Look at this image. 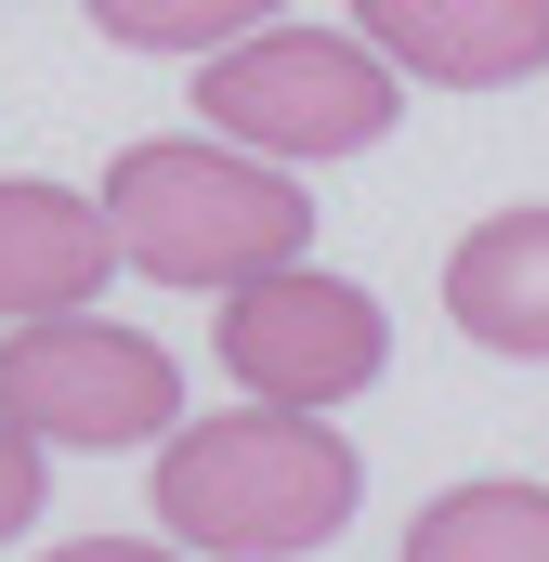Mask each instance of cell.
Returning <instances> with one entry per match:
<instances>
[{
    "mask_svg": "<svg viewBox=\"0 0 549 562\" xmlns=\"http://www.w3.org/2000/svg\"><path fill=\"white\" fill-rule=\"evenodd\" d=\"M354 445L327 431V406H223V419L157 431V537H183L197 562H301L354 524Z\"/></svg>",
    "mask_w": 549,
    "mask_h": 562,
    "instance_id": "6da1fadb",
    "label": "cell"
},
{
    "mask_svg": "<svg viewBox=\"0 0 549 562\" xmlns=\"http://www.w3.org/2000/svg\"><path fill=\"white\" fill-rule=\"evenodd\" d=\"M105 223H119V262H144L157 288H236L314 249V196L288 183V157H249L223 132L132 144L105 170Z\"/></svg>",
    "mask_w": 549,
    "mask_h": 562,
    "instance_id": "7a4b0ae2",
    "label": "cell"
},
{
    "mask_svg": "<svg viewBox=\"0 0 549 562\" xmlns=\"http://www.w3.org/2000/svg\"><path fill=\"white\" fill-rule=\"evenodd\" d=\"M197 119L249 157H367V144L406 119V66L367 40V26H249L223 53H197Z\"/></svg>",
    "mask_w": 549,
    "mask_h": 562,
    "instance_id": "3957f363",
    "label": "cell"
},
{
    "mask_svg": "<svg viewBox=\"0 0 549 562\" xmlns=\"http://www.w3.org/2000/svg\"><path fill=\"white\" fill-rule=\"evenodd\" d=\"M0 419H26L40 445H92V458H119V445H157V431L183 419V367L119 327V314H26L13 340H0Z\"/></svg>",
    "mask_w": 549,
    "mask_h": 562,
    "instance_id": "277c9868",
    "label": "cell"
},
{
    "mask_svg": "<svg viewBox=\"0 0 549 562\" xmlns=\"http://www.w3.org/2000/svg\"><path fill=\"white\" fill-rule=\"evenodd\" d=\"M380 367H393V314L354 276L274 262V276L223 288V380L236 393H262V406H354Z\"/></svg>",
    "mask_w": 549,
    "mask_h": 562,
    "instance_id": "5b68a950",
    "label": "cell"
},
{
    "mask_svg": "<svg viewBox=\"0 0 549 562\" xmlns=\"http://www.w3.org/2000/svg\"><path fill=\"white\" fill-rule=\"evenodd\" d=\"M354 26L432 92H511L549 66V0H354Z\"/></svg>",
    "mask_w": 549,
    "mask_h": 562,
    "instance_id": "8992f818",
    "label": "cell"
},
{
    "mask_svg": "<svg viewBox=\"0 0 549 562\" xmlns=\"http://www.w3.org/2000/svg\"><path fill=\"white\" fill-rule=\"evenodd\" d=\"M119 276V223L105 196H66V183H0V327L26 314H79Z\"/></svg>",
    "mask_w": 549,
    "mask_h": 562,
    "instance_id": "52a82bcc",
    "label": "cell"
},
{
    "mask_svg": "<svg viewBox=\"0 0 549 562\" xmlns=\"http://www.w3.org/2000/svg\"><path fill=\"white\" fill-rule=\"evenodd\" d=\"M445 314L458 340L511 353V367H549V210H497L445 249Z\"/></svg>",
    "mask_w": 549,
    "mask_h": 562,
    "instance_id": "ba28073f",
    "label": "cell"
},
{
    "mask_svg": "<svg viewBox=\"0 0 549 562\" xmlns=\"http://www.w3.org/2000/svg\"><path fill=\"white\" fill-rule=\"evenodd\" d=\"M406 562H549V484H524V471L445 484L406 524Z\"/></svg>",
    "mask_w": 549,
    "mask_h": 562,
    "instance_id": "9c48e42d",
    "label": "cell"
},
{
    "mask_svg": "<svg viewBox=\"0 0 549 562\" xmlns=\"http://www.w3.org/2000/svg\"><path fill=\"white\" fill-rule=\"evenodd\" d=\"M119 53H223V40H249V26H274L288 0H79Z\"/></svg>",
    "mask_w": 549,
    "mask_h": 562,
    "instance_id": "30bf717a",
    "label": "cell"
},
{
    "mask_svg": "<svg viewBox=\"0 0 549 562\" xmlns=\"http://www.w3.org/2000/svg\"><path fill=\"white\" fill-rule=\"evenodd\" d=\"M40 524V431L26 419H0V550Z\"/></svg>",
    "mask_w": 549,
    "mask_h": 562,
    "instance_id": "8fae6325",
    "label": "cell"
},
{
    "mask_svg": "<svg viewBox=\"0 0 549 562\" xmlns=\"http://www.w3.org/2000/svg\"><path fill=\"white\" fill-rule=\"evenodd\" d=\"M40 562H197L183 537H66V550H40Z\"/></svg>",
    "mask_w": 549,
    "mask_h": 562,
    "instance_id": "7c38bea8",
    "label": "cell"
}]
</instances>
